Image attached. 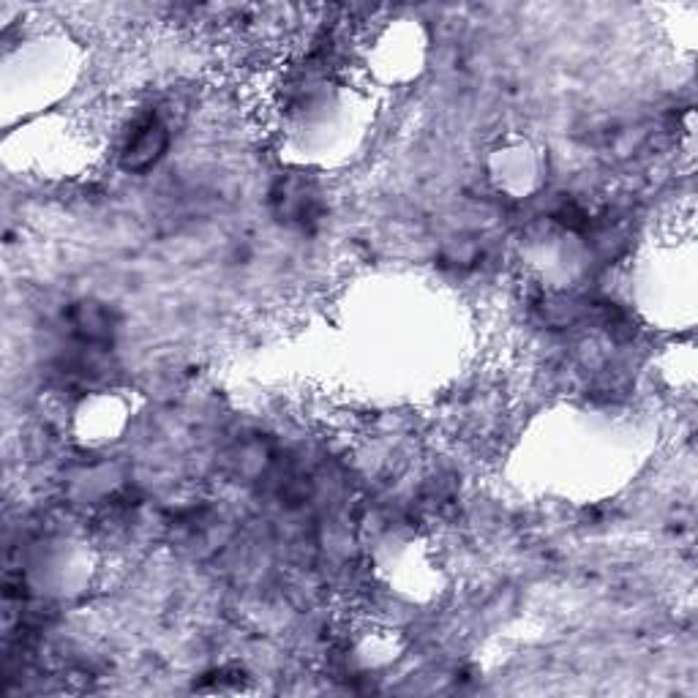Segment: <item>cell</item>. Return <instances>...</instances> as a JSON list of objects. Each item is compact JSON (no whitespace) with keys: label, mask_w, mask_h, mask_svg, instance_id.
<instances>
[{"label":"cell","mask_w":698,"mask_h":698,"mask_svg":"<svg viewBox=\"0 0 698 698\" xmlns=\"http://www.w3.org/2000/svg\"><path fill=\"white\" fill-rule=\"evenodd\" d=\"M164 145H167V131H164V126L158 123L156 115H153V118H145L134 129L129 145H126V167L131 169L147 167V164H151L153 158L164 151Z\"/></svg>","instance_id":"1"}]
</instances>
